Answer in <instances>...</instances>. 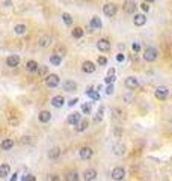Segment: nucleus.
<instances>
[{"mask_svg": "<svg viewBox=\"0 0 172 181\" xmlns=\"http://www.w3.org/2000/svg\"><path fill=\"white\" fill-rule=\"evenodd\" d=\"M143 59L146 60V62H154L157 57H159V51H157V48L156 47H146L145 48V51H143Z\"/></svg>", "mask_w": 172, "mask_h": 181, "instance_id": "obj_1", "label": "nucleus"}, {"mask_svg": "<svg viewBox=\"0 0 172 181\" xmlns=\"http://www.w3.org/2000/svg\"><path fill=\"white\" fill-rule=\"evenodd\" d=\"M110 175H112V180L113 181H122L126 178V169L122 166H116V168L112 169Z\"/></svg>", "mask_w": 172, "mask_h": 181, "instance_id": "obj_2", "label": "nucleus"}, {"mask_svg": "<svg viewBox=\"0 0 172 181\" xmlns=\"http://www.w3.org/2000/svg\"><path fill=\"white\" fill-rule=\"evenodd\" d=\"M103 12H104L106 17L112 18V17L116 15V12H118V6H116L115 3H106V5L103 6Z\"/></svg>", "mask_w": 172, "mask_h": 181, "instance_id": "obj_3", "label": "nucleus"}, {"mask_svg": "<svg viewBox=\"0 0 172 181\" xmlns=\"http://www.w3.org/2000/svg\"><path fill=\"white\" fill-rule=\"evenodd\" d=\"M154 95H156L157 100L163 101V100H166V98L169 97V89H168L166 86H157V88L154 89Z\"/></svg>", "mask_w": 172, "mask_h": 181, "instance_id": "obj_4", "label": "nucleus"}, {"mask_svg": "<svg viewBox=\"0 0 172 181\" xmlns=\"http://www.w3.org/2000/svg\"><path fill=\"white\" fill-rule=\"evenodd\" d=\"M124 86H126L127 89L133 90V89H137V88L140 86V83H139V80H137L134 76H129V77L124 80Z\"/></svg>", "mask_w": 172, "mask_h": 181, "instance_id": "obj_5", "label": "nucleus"}, {"mask_svg": "<svg viewBox=\"0 0 172 181\" xmlns=\"http://www.w3.org/2000/svg\"><path fill=\"white\" fill-rule=\"evenodd\" d=\"M92 155H94V149H92L91 146H82V148L79 149V157H80L82 160H91Z\"/></svg>", "mask_w": 172, "mask_h": 181, "instance_id": "obj_6", "label": "nucleus"}, {"mask_svg": "<svg viewBox=\"0 0 172 181\" xmlns=\"http://www.w3.org/2000/svg\"><path fill=\"white\" fill-rule=\"evenodd\" d=\"M97 48L101 51V53H107L110 50V41L106 39V38H101L97 41Z\"/></svg>", "mask_w": 172, "mask_h": 181, "instance_id": "obj_7", "label": "nucleus"}, {"mask_svg": "<svg viewBox=\"0 0 172 181\" xmlns=\"http://www.w3.org/2000/svg\"><path fill=\"white\" fill-rule=\"evenodd\" d=\"M45 85L48 88H56L59 85V76L57 74H48L45 77Z\"/></svg>", "mask_w": 172, "mask_h": 181, "instance_id": "obj_8", "label": "nucleus"}, {"mask_svg": "<svg viewBox=\"0 0 172 181\" xmlns=\"http://www.w3.org/2000/svg\"><path fill=\"white\" fill-rule=\"evenodd\" d=\"M122 9H124L126 14H134V11L137 9L136 2H134V0H126L124 5H122Z\"/></svg>", "mask_w": 172, "mask_h": 181, "instance_id": "obj_9", "label": "nucleus"}, {"mask_svg": "<svg viewBox=\"0 0 172 181\" xmlns=\"http://www.w3.org/2000/svg\"><path fill=\"white\" fill-rule=\"evenodd\" d=\"M89 27H91L92 30H100V29L103 27V21H101V18L97 17V15H94V17L91 18V21H89Z\"/></svg>", "mask_w": 172, "mask_h": 181, "instance_id": "obj_10", "label": "nucleus"}, {"mask_svg": "<svg viewBox=\"0 0 172 181\" xmlns=\"http://www.w3.org/2000/svg\"><path fill=\"white\" fill-rule=\"evenodd\" d=\"M18 65H20V56H17V54H11V56L6 57V67H9V68H15V67H18Z\"/></svg>", "mask_w": 172, "mask_h": 181, "instance_id": "obj_11", "label": "nucleus"}, {"mask_svg": "<svg viewBox=\"0 0 172 181\" xmlns=\"http://www.w3.org/2000/svg\"><path fill=\"white\" fill-rule=\"evenodd\" d=\"M80 121H82V115H80L79 112L70 113V115H68V119H67V122H68L70 125H77Z\"/></svg>", "mask_w": 172, "mask_h": 181, "instance_id": "obj_12", "label": "nucleus"}, {"mask_svg": "<svg viewBox=\"0 0 172 181\" xmlns=\"http://www.w3.org/2000/svg\"><path fill=\"white\" fill-rule=\"evenodd\" d=\"M82 178L85 181H94L97 178V171L94 169V168H89V169H86L85 172H83V175H82Z\"/></svg>", "mask_w": 172, "mask_h": 181, "instance_id": "obj_13", "label": "nucleus"}, {"mask_svg": "<svg viewBox=\"0 0 172 181\" xmlns=\"http://www.w3.org/2000/svg\"><path fill=\"white\" fill-rule=\"evenodd\" d=\"M95 63L94 62H91V60H85L83 63H82V71L86 73V74H92L94 71H95Z\"/></svg>", "mask_w": 172, "mask_h": 181, "instance_id": "obj_14", "label": "nucleus"}, {"mask_svg": "<svg viewBox=\"0 0 172 181\" xmlns=\"http://www.w3.org/2000/svg\"><path fill=\"white\" fill-rule=\"evenodd\" d=\"M133 23H134V26H137V27L145 26V23H146V15H145V14H136L134 18H133Z\"/></svg>", "mask_w": 172, "mask_h": 181, "instance_id": "obj_15", "label": "nucleus"}, {"mask_svg": "<svg viewBox=\"0 0 172 181\" xmlns=\"http://www.w3.org/2000/svg\"><path fill=\"white\" fill-rule=\"evenodd\" d=\"M47 155H48L50 160H57V159L60 157V148H59V146H51V148L48 149Z\"/></svg>", "mask_w": 172, "mask_h": 181, "instance_id": "obj_16", "label": "nucleus"}, {"mask_svg": "<svg viewBox=\"0 0 172 181\" xmlns=\"http://www.w3.org/2000/svg\"><path fill=\"white\" fill-rule=\"evenodd\" d=\"M50 119H51V113H50L48 110H41V112H40V115H38V121H40L41 124H47V122H50Z\"/></svg>", "mask_w": 172, "mask_h": 181, "instance_id": "obj_17", "label": "nucleus"}, {"mask_svg": "<svg viewBox=\"0 0 172 181\" xmlns=\"http://www.w3.org/2000/svg\"><path fill=\"white\" fill-rule=\"evenodd\" d=\"M64 104H65V98H64L62 95H56V97H53V98H51V106H53V107L60 109Z\"/></svg>", "mask_w": 172, "mask_h": 181, "instance_id": "obj_18", "label": "nucleus"}, {"mask_svg": "<svg viewBox=\"0 0 172 181\" xmlns=\"http://www.w3.org/2000/svg\"><path fill=\"white\" fill-rule=\"evenodd\" d=\"M14 145H15V142H14L12 139H3V140L0 142V149H3V151H9V149L14 148Z\"/></svg>", "mask_w": 172, "mask_h": 181, "instance_id": "obj_19", "label": "nucleus"}, {"mask_svg": "<svg viewBox=\"0 0 172 181\" xmlns=\"http://www.w3.org/2000/svg\"><path fill=\"white\" fill-rule=\"evenodd\" d=\"M38 68H40V63H38L36 60H27V62H26V70H27L29 73H36Z\"/></svg>", "mask_w": 172, "mask_h": 181, "instance_id": "obj_20", "label": "nucleus"}, {"mask_svg": "<svg viewBox=\"0 0 172 181\" xmlns=\"http://www.w3.org/2000/svg\"><path fill=\"white\" fill-rule=\"evenodd\" d=\"M113 154L118 155V157L124 155V154H126V145H122V143H115V145H113Z\"/></svg>", "mask_w": 172, "mask_h": 181, "instance_id": "obj_21", "label": "nucleus"}, {"mask_svg": "<svg viewBox=\"0 0 172 181\" xmlns=\"http://www.w3.org/2000/svg\"><path fill=\"white\" fill-rule=\"evenodd\" d=\"M76 89H77V83H76L74 80H65L64 90H67V92H74Z\"/></svg>", "mask_w": 172, "mask_h": 181, "instance_id": "obj_22", "label": "nucleus"}, {"mask_svg": "<svg viewBox=\"0 0 172 181\" xmlns=\"http://www.w3.org/2000/svg\"><path fill=\"white\" fill-rule=\"evenodd\" d=\"M9 174H11V166H9V163L0 165V178H6Z\"/></svg>", "mask_w": 172, "mask_h": 181, "instance_id": "obj_23", "label": "nucleus"}, {"mask_svg": "<svg viewBox=\"0 0 172 181\" xmlns=\"http://www.w3.org/2000/svg\"><path fill=\"white\" fill-rule=\"evenodd\" d=\"M80 180V175L77 171H70L65 174V181H79Z\"/></svg>", "mask_w": 172, "mask_h": 181, "instance_id": "obj_24", "label": "nucleus"}, {"mask_svg": "<svg viewBox=\"0 0 172 181\" xmlns=\"http://www.w3.org/2000/svg\"><path fill=\"white\" fill-rule=\"evenodd\" d=\"M88 125H89V121H88L86 118H83V119H82V121H80V122L76 125V131H77V133H82V131H85L86 128H88Z\"/></svg>", "mask_w": 172, "mask_h": 181, "instance_id": "obj_25", "label": "nucleus"}, {"mask_svg": "<svg viewBox=\"0 0 172 181\" xmlns=\"http://www.w3.org/2000/svg\"><path fill=\"white\" fill-rule=\"evenodd\" d=\"M53 43V38L50 36V35H44V36H41L40 38V47H48V45Z\"/></svg>", "mask_w": 172, "mask_h": 181, "instance_id": "obj_26", "label": "nucleus"}, {"mask_svg": "<svg viewBox=\"0 0 172 181\" xmlns=\"http://www.w3.org/2000/svg\"><path fill=\"white\" fill-rule=\"evenodd\" d=\"M103 116H104V107L100 106L98 110H97V113H95V116H94V122H95V124L101 122V121H103Z\"/></svg>", "mask_w": 172, "mask_h": 181, "instance_id": "obj_27", "label": "nucleus"}, {"mask_svg": "<svg viewBox=\"0 0 172 181\" xmlns=\"http://www.w3.org/2000/svg\"><path fill=\"white\" fill-rule=\"evenodd\" d=\"M83 33H85V30H83L82 27H74V29H73V32H71L73 38H76V39H80V38L83 36Z\"/></svg>", "mask_w": 172, "mask_h": 181, "instance_id": "obj_28", "label": "nucleus"}, {"mask_svg": "<svg viewBox=\"0 0 172 181\" xmlns=\"http://www.w3.org/2000/svg\"><path fill=\"white\" fill-rule=\"evenodd\" d=\"M86 95H88V97H91V98H92L94 101H97V100L100 98L98 92H97V90H94V88H92V86H89V88L86 89Z\"/></svg>", "mask_w": 172, "mask_h": 181, "instance_id": "obj_29", "label": "nucleus"}, {"mask_svg": "<svg viewBox=\"0 0 172 181\" xmlns=\"http://www.w3.org/2000/svg\"><path fill=\"white\" fill-rule=\"evenodd\" d=\"M26 30H27V27H26L24 24H15V27H14V32H15L17 35H24Z\"/></svg>", "mask_w": 172, "mask_h": 181, "instance_id": "obj_30", "label": "nucleus"}, {"mask_svg": "<svg viewBox=\"0 0 172 181\" xmlns=\"http://www.w3.org/2000/svg\"><path fill=\"white\" fill-rule=\"evenodd\" d=\"M50 63L54 65V67H59L62 63V57L57 56V54H53V56H50Z\"/></svg>", "mask_w": 172, "mask_h": 181, "instance_id": "obj_31", "label": "nucleus"}, {"mask_svg": "<svg viewBox=\"0 0 172 181\" xmlns=\"http://www.w3.org/2000/svg\"><path fill=\"white\" fill-rule=\"evenodd\" d=\"M54 54H57V56H65L67 54V48H65V45H56V48H54Z\"/></svg>", "mask_w": 172, "mask_h": 181, "instance_id": "obj_32", "label": "nucleus"}, {"mask_svg": "<svg viewBox=\"0 0 172 181\" xmlns=\"http://www.w3.org/2000/svg\"><path fill=\"white\" fill-rule=\"evenodd\" d=\"M82 112H83L85 115H91V112H92L91 103H83V104H82Z\"/></svg>", "mask_w": 172, "mask_h": 181, "instance_id": "obj_33", "label": "nucleus"}, {"mask_svg": "<svg viewBox=\"0 0 172 181\" xmlns=\"http://www.w3.org/2000/svg\"><path fill=\"white\" fill-rule=\"evenodd\" d=\"M62 20H64V23H65L67 26H71V24H73V17H71L70 14H67V12L62 14Z\"/></svg>", "mask_w": 172, "mask_h": 181, "instance_id": "obj_34", "label": "nucleus"}, {"mask_svg": "<svg viewBox=\"0 0 172 181\" xmlns=\"http://www.w3.org/2000/svg\"><path fill=\"white\" fill-rule=\"evenodd\" d=\"M41 77H47V73H48V67H45V65H40V68H38V71H36Z\"/></svg>", "mask_w": 172, "mask_h": 181, "instance_id": "obj_35", "label": "nucleus"}, {"mask_svg": "<svg viewBox=\"0 0 172 181\" xmlns=\"http://www.w3.org/2000/svg\"><path fill=\"white\" fill-rule=\"evenodd\" d=\"M116 80V77H115V74H107L106 76V79H104V83L106 85H113V82Z\"/></svg>", "mask_w": 172, "mask_h": 181, "instance_id": "obj_36", "label": "nucleus"}, {"mask_svg": "<svg viewBox=\"0 0 172 181\" xmlns=\"http://www.w3.org/2000/svg\"><path fill=\"white\" fill-rule=\"evenodd\" d=\"M97 63H98V65H107V57L100 56V57L97 59Z\"/></svg>", "mask_w": 172, "mask_h": 181, "instance_id": "obj_37", "label": "nucleus"}, {"mask_svg": "<svg viewBox=\"0 0 172 181\" xmlns=\"http://www.w3.org/2000/svg\"><path fill=\"white\" fill-rule=\"evenodd\" d=\"M140 9H142L143 12H148V11H150V3H146V2H142V3H140Z\"/></svg>", "mask_w": 172, "mask_h": 181, "instance_id": "obj_38", "label": "nucleus"}, {"mask_svg": "<svg viewBox=\"0 0 172 181\" xmlns=\"http://www.w3.org/2000/svg\"><path fill=\"white\" fill-rule=\"evenodd\" d=\"M113 90H115L113 85H107V88H106V94H107V95H112V94H113Z\"/></svg>", "mask_w": 172, "mask_h": 181, "instance_id": "obj_39", "label": "nucleus"}, {"mask_svg": "<svg viewBox=\"0 0 172 181\" xmlns=\"http://www.w3.org/2000/svg\"><path fill=\"white\" fill-rule=\"evenodd\" d=\"M48 181H60V178H59L57 174H51V175L48 177Z\"/></svg>", "mask_w": 172, "mask_h": 181, "instance_id": "obj_40", "label": "nucleus"}, {"mask_svg": "<svg viewBox=\"0 0 172 181\" xmlns=\"http://www.w3.org/2000/svg\"><path fill=\"white\" fill-rule=\"evenodd\" d=\"M124 60H126V56L122 53H118L116 54V62H124Z\"/></svg>", "mask_w": 172, "mask_h": 181, "instance_id": "obj_41", "label": "nucleus"}, {"mask_svg": "<svg viewBox=\"0 0 172 181\" xmlns=\"http://www.w3.org/2000/svg\"><path fill=\"white\" fill-rule=\"evenodd\" d=\"M77 103H79V98H73V100H70V101H68V106H71V107H73V106H76Z\"/></svg>", "mask_w": 172, "mask_h": 181, "instance_id": "obj_42", "label": "nucleus"}, {"mask_svg": "<svg viewBox=\"0 0 172 181\" xmlns=\"http://www.w3.org/2000/svg\"><path fill=\"white\" fill-rule=\"evenodd\" d=\"M133 51H136V53L140 51V44H139V43H134V44H133Z\"/></svg>", "mask_w": 172, "mask_h": 181, "instance_id": "obj_43", "label": "nucleus"}, {"mask_svg": "<svg viewBox=\"0 0 172 181\" xmlns=\"http://www.w3.org/2000/svg\"><path fill=\"white\" fill-rule=\"evenodd\" d=\"M23 181H35V177H33V175H27Z\"/></svg>", "mask_w": 172, "mask_h": 181, "instance_id": "obj_44", "label": "nucleus"}, {"mask_svg": "<svg viewBox=\"0 0 172 181\" xmlns=\"http://www.w3.org/2000/svg\"><path fill=\"white\" fill-rule=\"evenodd\" d=\"M107 74H115V68H109V71H107Z\"/></svg>", "mask_w": 172, "mask_h": 181, "instance_id": "obj_45", "label": "nucleus"}, {"mask_svg": "<svg viewBox=\"0 0 172 181\" xmlns=\"http://www.w3.org/2000/svg\"><path fill=\"white\" fill-rule=\"evenodd\" d=\"M11 181H17V174H14V175H12V178H11Z\"/></svg>", "mask_w": 172, "mask_h": 181, "instance_id": "obj_46", "label": "nucleus"}, {"mask_svg": "<svg viewBox=\"0 0 172 181\" xmlns=\"http://www.w3.org/2000/svg\"><path fill=\"white\" fill-rule=\"evenodd\" d=\"M145 2H146V3H154L156 0H145Z\"/></svg>", "mask_w": 172, "mask_h": 181, "instance_id": "obj_47", "label": "nucleus"}]
</instances>
